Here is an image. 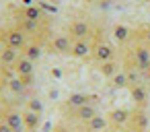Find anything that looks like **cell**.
I'll return each instance as SVG.
<instances>
[{
  "label": "cell",
  "mask_w": 150,
  "mask_h": 132,
  "mask_svg": "<svg viewBox=\"0 0 150 132\" xmlns=\"http://www.w3.org/2000/svg\"><path fill=\"white\" fill-rule=\"evenodd\" d=\"M115 54H117L115 46L109 44L107 39H103L101 35H97V37L93 39V56H91V60H95L97 64H103V62L115 60Z\"/></svg>",
  "instance_id": "obj_1"
},
{
  "label": "cell",
  "mask_w": 150,
  "mask_h": 132,
  "mask_svg": "<svg viewBox=\"0 0 150 132\" xmlns=\"http://www.w3.org/2000/svg\"><path fill=\"white\" fill-rule=\"evenodd\" d=\"M66 33H68L72 39H91V41L99 35V31H97L88 21H84V19H76V21H72V23L68 25Z\"/></svg>",
  "instance_id": "obj_2"
},
{
  "label": "cell",
  "mask_w": 150,
  "mask_h": 132,
  "mask_svg": "<svg viewBox=\"0 0 150 132\" xmlns=\"http://www.w3.org/2000/svg\"><path fill=\"white\" fill-rule=\"evenodd\" d=\"M50 52L52 54H60V56H70L72 54V46H74V39L68 35V33H60L56 37L50 39Z\"/></svg>",
  "instance_id": "obj_3"
},
{
  "label": "cell",
  "mask_w": 150,
  "mask_h": 132,
  "mask_svg": "<svg viewBox=\"0 0 150 132\" xmlns=\"http://www.w3.org/2000/svg\"><path fill=\"white\" fill-rule=\"evenodd\" d=\"M105 116H107V120H109V126H111V128H121V126H127V124H129L132 109H129V107H125V105H119V107L109 109Z\"/></svg>",
  "instance_id": "obj_4"
},
{
  "label": "cell",
  "mask_w": 150,
  "mask_h": 132,
  "mask_svg": "<svg viewBox=\"0 0 150 132\" xmlns=\"http://www.w3.org/2000/svg\"><path fill=\"white\" fill-rule=\"evenodd\" d=\"M127 128L132 132H148V116H146V107H132V118Z\"/></svg>",
  "instance_id": "obj_5"
},
{
  "label": "cell",
  "mask_w": 150,
  "mask_h": 132,
  "mask_svg": "<svg viewBox=\"0 0 150 132\" xmlns=\"http://www.w3.org/2000/svg\"><path fill=\"white\" fill-rule=\"evenodd\" d=\"M129 97L138 107H146L148 105V85L146 83H129L127 85Z\"/></svg>",
  "instance_id": "obj_6"
},
{
  "label": "cell",
  "mask_w": 150,
  "mask_h": 132,
  "mask_svg": "<svg viewBox=\"0 0 150 132\" xmlns=\"http://www.w3.org/2000/svg\"><path fill=\"white\" fill-rule=\"evenodd\" d=\"M70 56L78 58V60H91V56H93V41L91 39H74Z\"/></svg>",
  "instance_id": "obj_7"
},
{
  "label": "cell",
  "mask_w": 150,
  "mask_h": 132,
  "mask_svg": "<svg viewBox=\"0 0 150 132\" xmlns=\"http://www.w3.org/2000/svg\"><path fill=\"white\" fill-rule=\"evenodd\" d=\"M99 113V109H97V105L91 101V103H84V105H80V107H76L74 111H72V120H76L78 124H86L91 118H95Z\"/></svg>",
  "instance_id": "obj_8"
},
{
  "label": "cell",
  "mask_w": 150,
  "mask_h": 132,
  "mask_svg": "<svg viewBox=\"0 0 150 132\" xmlns=\"http://www.w3.org/2000/svg\"><path fill=\"white\" fill-rule=\"evenodd\" d=\"M109 120H107V116H103L101 111L95 116V118H91L86 124H82V130L84 132H109Z\"/></svg>",
  "instance_id": "obj_9"
},
{
  "label": "cell",
  "mask_w": 150,
  "mask_h": 132,
  "mask_svg": "<svg viewBox=\"0 0 150 132\" xmlns=\"http://www.w3.org/2000/svg\"><path fill=\"white\" fill-rule=\"evenodd\" d=\"M93 101V95H86V93H72L68 99H66V107L70 111H74L76 107L84 105V103H91Z\"/></svg>",
  "instance_id": "obj_10"
},
{
  "label": "cell",
  "mask_w": 150,
  "mask_h": 132,
  "mask_svg": "<svg viewBox=\"0 0 150 132\" xmlns=\"http://www.w3.org/2000/svg\"><path fill=\"white\" fill-rule=\"evenodd\" d=\"M132 35H134V29L127 27V25H115V27H113V37H115V41H119V44H123V46L132 39Z\"/></svg>",
  "instance_id": "obj_11"
},
{
  "label": "cell",
  "mask_w": 150,
  "mask_h": 132,
  "mask_svg": "<svg viewBox=\"0 0 150 132\" xmlns=\"http://www.w3.org/2000/svg\"><path fill=\"white\" fill-rule=\"evenodd\" d=\"M127 85H129V76L123 68L109 78V87H113V89H127Z\"/></svg>",
  "instance_id": "obj_12"
},
{
  "label": "cell",
  "mask_w": 150,
  "mask_h": 132,
  "mask_svg": "<svg viewBox=\"0 0 150 132\" xmlns=\"http://www.w3.org/2000/svg\"><path fill=\"white\" fill-rule=\"evenodd\" d=\"M119 70H121V66H119L115 60H109V62L99 64V72H101V76H103V78H107V81H109L115 72H119Z\"/></svg>",
  "instance_id": "obj_13"
},
{
  "label": "cell",
  "mask_w": 150,
  "mask_h": 132,
  "mask_svg": "<svg viewBox=\"0 0 150 132\" xmlns=\"http://www.w3.org/2000/svg\"><path fill=\"white\" fill-rule=\"evenodd\" d=\"M25 122H27V128L31 132H35L39 128V122H41V113H35V111H29L25 113Z\"/></svg>",
  "instance_id": "obj_14"
},
{
  "label": "cell",
  "mask_w": 150,
  "mask_h": 132,
  "mask_svg": "<svg viewBox=\"0 0 150 132\" xmlns=\"http://www.w3.org/2000/svg\"><path fill=\"white\" fill-rule=\"evenodd\" d=\"M17 70H19L25 78H29V76L33 74V62H31L29 58H23V60L17 64Z\"/></svg>",
  "instance_id": "obj_15"
},
{
  "label": "cell",
  "mask_w": 150,
  "mask_h": 132,
  "mask_svg": "<svg viewBox=\"0 0 150 132\" xmlns=\"http://www.w3.org/2000/svg\"><path fill=\"white\" fill-rule=\"evenodd\" d=\"M29 105H31V109H33L35 113H41V111H43V107H41V103H39L37 99H35V101H31Z\"/></svg>",
  "instance_id": "obj_16"
},
{
  "label": "cell",
  "mask_w": 150,
  "mask_h": 132,
  "mask_svg": "<svg viewBox=\"0 0 150 132\" xmlns=\"http://www.w3.org/2000/svg\"><path fill=\"white\" fill-rule=\"evenodd\" d=\"M11 126H13V128H15V130H17V128H19V126H21V120H19V118H17V113H13V118H11Z\"/></svg>",
  "instance_id": "obj_17"
},
{
  "label": "cell",
  "mask_w": 150,
  "mask_h": 132,
  "mask_svg": "<svg viewBox=\"0 0 150 132\" xmlns=\"http://www.w3.org/2000/svg\"><path fill=\"white\" fill-rule=\"evenodd\" d=\"M109 132H132L127 126H121V128H109Z\"/></svg>",
  "instance_id": "obj_18"
}]
</instances>
